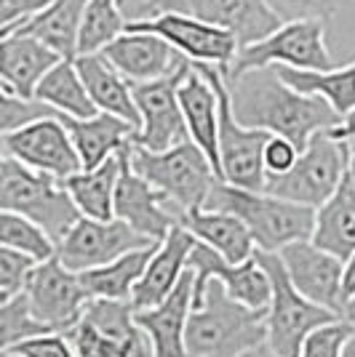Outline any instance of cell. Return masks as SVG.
<instances>
[{
	"mask_svg": "<svg viewBox=\"0 0 355 357\" xmlns=\"http://www.w3.org/2000/svg\"><path fill=\"white\" fill-rule=\"evenodd\" d=\"M236 118L249 128L291 139L305 149L318 131L340 126L342 115L321 96L302 93L283 80L275 67H259L230 80Z\"/></svg>",
	"mask_w": 355,
	"mask_h": 357,
	"instance_id": "cell-1",
	"label": "cell"
},
{
	"mask_svg": "<svg viewBox=\"0 0 355 357\" xmlns=\"http://www.w3.org/2000/svg\"><path fill=\"white\" fill-rule=\"evenodd\" d=\"M187 357H236L267 342V310H254L211 280L187 317Z\"/></svg>",
	"mask_w": 355,
	"mask_h": 357,
	"instance_id": "cell-2",
	"label": "cell"
},
{
	"mask_svg": "<svg viewBox=\"0 0 355 357\" xmlns=\"http://www.w3.org/2000/svg\"><path fill=\"white\" fill-rule=\"evenodd\" d=\"M203 208L236 213L252 229L259 251L278 253L296 240H310L315 229V208L283 200L278 195L254 192L227 181H217Z\"/></svg>",
	"mask_w": 355,
	"mask_h": 357,
	"instance_id": "cell-3",
	"label": "cell"
},
{
	"mask_svg": "<svg viewBox=\"0 0 355 357\" xmlns=\"http://www.w3.org/2000/svg\"><path fill=\"white\" fill-rule=\"evenodd\" d=\"M0 208L41 224L57 245L83 216L59 178L19 163L11 155L0 160Z\"/></svg>",
	"mask_w": 355,
	"mask_h": 357,
	"instance_id": "cell-4",
	"label": "cell"
},
{
	"mask_svg": "<svg viewBox=\"0 0 355 357\" xmlns=\"http://www.w3.org/2000/svg\"><path fill=\"white\" fill-rule=\"evenodd\" d=\"M129 158H131L133 171L147 178L155 190H161L171 203H177L184 213L193 208H203L214 184L222 181L217 176L208 155L193 139H184L161 152H152L131 142Z\"/></svg>",
	"mask_w": 355,
	"mask_h": 357,
	"instance_id": "cell-5",
	"label": "cell"
},
{
	"mask_svg": "<svg viewBox=\"0 0 355 357\" xmlns=\"http://www.w3.org/2000/svg\"><path fill=\"white\" fill-rule=\"evenodd\" d=\"M254 256L259 259V264L265 267L273 283V298L267 307V344L278 357H299L302 344L307 342V336L315 328L328 326L342 317L296 291V285L291 283L286 272L281 253L256 248Z\"/></svg>",
	"mask_w": 355,
	"mask_h": 357,
	"instance_id": "cell-6",
	"label": "cell"
},
{
	"mask_svg": "<svg viewBox=\"0 0 355 357\" xmlns=\"http://www.w3.org/2000/svg\"><path fill=\"white\" fill-rule=\"evenodd\" d=\"M193 67L211 80V86L217 91V99H219V163H222V178L227 184L262 192L267 184L265 144L270 142L273 134L262 131V128H249V126H243L236 118L227 75L217 64L193 61Z\"/></svg>",
	"mask_w": 355,
	"mask_h": 357,
	"instance_id": "cell-7",
	"label": "cell"
},
{
	"mask_svg": "<svg viewBox=\"0 0 355 357\" xmlns=\"http://www.w3.org/2000/svg\"><path fill=\"white\" fill-rule=\"evenodd\" d=\"M67 336L78 357H152L150 336L129 298H91Z\"/></svg>",
	"mask_w": 355,
	"mask_h": 357,
	"instance_id": "cell-8",
	"label": "cell"
},
{
	"mask_svg": "<svg viewBox=\"0 0 355 357\" xmlns=\"http://www.w3.org/2000/svg\"><path fill=\"white\" fill-rule=\"evenodd\" d=\"M347 176V142H340L328 131H318L302 149L291 171L281 176H267L265 192L278 195L299 206L321 208L340 190Z\"/></svg>",
	"mask_w": 355,
	"mask_h": 357,
	"instance_id": "cell-9",
	"label": "cell"
},
{
	"mask_svg": "<svg viewBox=\"0 0 355 357\" xmlns=\"http://www.w3.org/2000/svg\"><path fill=\"white\" fill-rule=\"evenodd\" d=\"M296 67V70H331L334 59L326 45L324 19H296L283 22L273 35L238 51V59L230 70V80L259 67Z\"/></svg>",
	"mask_w": 355,
	"mask_h": 357,
	"instance_id": "cell-10",
	"label": "cell"
},
{
	"mask_svg": "<svg viewBox=\"0 0 355 357\" xmlns=\"http://www.w3.org/2000/svg\"><path fill=\"white\" fill-rule=\"evenodd\" d=\"M126 30L161 35L163 40H168L190 61L217 64L227 77L240 51V43L233 32L208 24L203 19H195L190 14H179V11H163V14H152L145 19H131Z\"/></svg>",
	"mask_w": 355,
	"mask_h": 357,
	"instance_id": "cell-11",
	"label": "cell"
},
{
	"mask_svg": "<svg viewBox=\"0 0 355 357\" xmlns=\"http://www.w3.org/2000/svg\"><path fill=\"white\" fill-rule=\"evenodd\" d=\"M190 70H193V61L184 59L174 73L155 80H145V83H131L133 99L142 112V128L133 134V144L161 152L190 139L184 112L179 105V86Z\"/></svg>",
	"mask_w": 355,
	"mask_h": 357,
	"instance_id": "cell-12",
	"label": "cell"
},
{
	"mask_svg": "<svg viewBox=\"0 0 355 357\" xmlns=\"http://www.w3.org/2000/svg\"><path fill=\"white\" fill-rule=\"evenodd\" d=\"M147 245H155V240L136 232L123 219L99 222V219L80 216L78 224L57 245V256L64 267H70L80 275V272H89V269L115 261L123 253L147 248Z\"/></svg>",
	"mask_w": 355,
	"mask_h": 357,
	"instance_id": "cell-13",
	"label": "cell"
},
{
	"mask_svg": "<svg viewBox=\"0 0 355 357\" xmlns=\"http://www.w3.org/2000/svg\"><path fill=\"white\" fill-rule=\"evenodd\" d=\"M145 8L150 16L179 11L203 19L208 24L233 32L240 48L273 35L283 24V19L273 11L267 0H150Z\"/></svg>",
	"mask_w": 355,
	"mask_h": 357,
	"instance_id": "cell-14",
	"label": "cell"
},
{
	"mask_svg": "<svg viewBox=\"0 0 355 357\" xmlns=\"http://www.w3.org/2000/svg\"><path fill=\"white\" fill-rule=\"evenodd\" d=\"M129 144L120 149L123 165H120L118 190H115V219H123L136 232L161 243L168 238V232L177 224H182L184 211L179 208L177 203H171L161 190H155L147 178L133 171Z\"/></svg>",
	"mask_w": 355,
	"mask_h": 357,
	"instance_id": "cell-15",
	"label": "cell"
},
{
	"mask_svg": "<svg viewBox=\"0 0 355 357\" xmlns=\"http://www.w3.org/2000/svg\"><path fill=\"white\" fill-rule=\"evenodd\" d=\"M3 155H11L19 163L30 165L35 171H43L61 178L83 171V160L78 155L73 136L67 126L57 118H41L22 126L16 131L3 134Z\"/></svg>",
	"mask_w": 355,
	"mask_h": 357,
	"instance_id": "cell-16",
	"label": "cell"
},
{
	"mask_svg": "<svg viewBox=\"0 0 355 357\" xmlns=\"http://www.w3.org/2000/svg\"><path fill=\"white\" fill-rule=\"evenodd\" d=\"M24 294L30 298L32 312L61 333H67L80 320V314L86 312V304L91 301L80 275L64 267L59 256L38 261Z\"/></svg>",
	"mask_w": 355,
	"mask_h": 357,
	"instance_id": "cell-17",
	"label": "cell"
},
{
	"mask_svg": "<svg viewBox=\"0 0 355 357\" xmlns=\"http://www.w3.org/2000/svg\"><path fill=\"white\" fill-rule=\"evenodd\" d=\"M187 264L195 272L193 307L201 304V298H203L211 280H219L227 288L230 296L249 304L254 310H267L270 307L273 283H270V275L259 264L256 256L240 261V264H233V261L224 259L222 253H217L211 245H206L203 240H198Z\"/></svg>",
	"mask_w": 355,
	"mask_h": 357,
	"instance_id": "cell-18",
	"label": "cell"
},
{
	"mask_svg": "<svg viewBox=\"0 0 355 357\" xmlns=\"http://www.w3.org/2000/svg\"><path fill=\"white\" fill-rule=\"evenodd\" d=\"M278 253L296 291L342 317L345 312V296H342L345 261L340 256L318 248L312 240H296Z\"/></svg>",
	"mask_w": 355,
	"mask_h": 357,
	"instance_id": "cell-19",
	"label": "cell"
},
{
	"mask_svg": "<svg viewBox=\"0 0 355 357\" xmlns=\"http://www.w3.org/2000/svg\"><path fill=\"white\" fill-rule=\"evenodd\" d=\"M195 243H198V238L184 224H177L168 232V238L161 240V245L152 253L145 275L139 278V283L133 285L131 298H129L133 310L158 307L161 301L171 296V291L177 288L182 275L190 267L187 261H190V253H193Z\"/></svg>",
	"mask_w": 355,
	"mask_h": 357,
	"instance_id": "cell-20",
	"label": "cell"
},
{
	"mask_svg": "<svg viewBox=\"0 0 355 357\" xmlns=\"http://www.w3.org/2000/svg\"><path fill=\"white\" fill-rule=\"evenodd\" d=\"M195 272L187 267L171 296L150 310H133L136 323L145 328L152 344V357H187V317L193 310Z\"/></svg>",
	"mask_w": 355,
	"mask_h": 357,
	"instance_id": "cell-21",
	"label": "cell"
},
{
	"mask_svg": "<svg viewBox=\"0 0 355 357\" xmlns=\"http://www.w3.org/2000/svg\"><path fill=\"white\" fill-rule=\"evenodd\" d=\"M107 59L118 67L131 83L155 80L163 75L174 73L182 61L187 59L179 54L168 40L152 32H123L102 51Z\"/></svg>",
	"mask_w": 355,
	"mask_h": 357,
	"instance_id": "cell-22",
	"label": "cell"
},
{
	"mask_svg": "<svg viewBox=\"0 0 355 357\" xmlns=\"http://www.w3.org/2000/svg\"><path fill=\"white\" fill-rule=\"evenodd\" d=\"M59 61L61 56L54 48H48L43 40L32 35H22V32L3 35V43H0V83L3 86L0 89L24 96V99H35L38 83Z\"/></svg>",
	"mask_w": 355,
	"mask_h": 357,
	"instance_id": "cell-23",
	"label": "cell"
},
{
	"mask_svg": "<svg viewBox=\"0 0 355 357\" xmlns=\"http://www.w3.org/2000/svg\"><path fill=\"white\" fill-rule=\"evenodd\" d=\"M179 105L184 112L187 131L198 147L208 155L217 176L222 178V163H219V99L203 73L190 70L179 86ZM224 181V178H222Z\"/></svg>",
	"mask_w": 355,
	"mask_h": 357,
	"instance_id": "cell-24",
	"label": "cell"
},
{
	"mask_svg": "<svg viewBox=\"0 0 355 357\" xmlns=\"http://www.w3.org/2000/svg\"><path fill=\"white\" fill-rule=\"evenodd\" d=\"M80 77L89 89L94 105L99 107L102 112L118 115V118L129 120L133 128H142V112L136 107L133 99L131 80L120 73L113 61L107 59L104 54H86L75 59Z\"/></svg>",
	"mask_w": 355,
	"mask_h": 357,
	"instance_id": "cell-25",
	"label": "cell"
},
{
	"mask_svg": "<svg viewBox=\"0 0 355 357\" xmlns=\"http://www.w3.org/2000/svg\"><path fill=\"white\" fill-rule=\"evenodd\" d=\"M59 120L67 126L73 136L78 155L83 160V168H96L113 155H118L133 139L136 128L129 120L110 115V112H96L94 118H70L59 115Z\"/></svg>",
	"mask_w": 355,
	"mask_h": 357,
	"instance_id": "cell-26",
	"label": "cell"
},
{
	"mask_svg": "<svg viewBox=\"0 0 355 357\" xmlns=\"http://www.w3.org/2000/svg\"><path fill=\"white\" fill-rule=\"evenodd\" d=\"M182 224L193 232L198 240H203L217 253H222L227 261L240 264L246 259H252L256 251L252 229L238 219L236 213L217 208H193L184 213Z\"/></svg>",
	"mask_w": 355,
	"mask_h": 357,
	"instance_id": "cell-27",
	"label": "cell"
},
{
	"mask_svg": "<svg viewBox=\"0 0 355 357\" xmlns=\"http://www.w3.org/2000/svg\"><path fill=\"white\" fill-rule=\"evenodd\" d=\"M312 243L324 251L340 256L342 261L355 251V187L345 176L340 190L315 208Z\"/></svg>",
	"mask_w": 355,
	"mask_h": 357,
	"instance_id": "cell-28",
	"label": "cell"
},
{
	"mask_svg": "<svg viewBox=\"0 0 355 357\" xmlns=\"http://www.w3.org/2000/svg\"><path fill=\"white\" fill-rule=\"evenodd\" d=\"M120 152L96 168H83L73 176L61 178L64 190L73 195L75 206L83 216L110 222L115 219V190L120 178Z\"/></svg>",
	"mask_w": 355,
	"mask_h": 357,
	"instance_id": "cell-29",
	"label": "cell"
},
{
	"mask_svg": "<svg viewBox=\"0 0 355 357\" xmlns=\"http://www.w3.org/2000/svg\"><path fill=\"white\" fill-rule=\"evenodd\" d=\"M86 3L89 0H54L45 11L32 16L16 32L43 40L61 59H78V38H80Z\"/></svg>",
	"mask_w": 355,
	"mask_h": 357,
	"instance_id": "cell-30",
	"label": "cell"
},
{
	"mask_svg": "<svg viewBox=\"0 0 355 357\" xmlns=\"http://www.w3.org/2000/svg\"><path fill=\"white\" fill-rule=\"evenodd\" d=\"M275 70L289 86H294L302 93L326 99L340 115L355 109V61H350L347 67H331V70H296L283 64H275Z\"/></svg>",
	"mask_w": 355,
	"mask_h": 357,
	"instance_id": "cell-31",
	"label": "cell"
},
{
	"mask_svg": "<svg viewBox=\"0 0 355 357\" xmlns=\"http://www.w3.org/2000/svg\"><path fill=\"white\" fill-rule=\"evenodd\" d=\"M35 99L70 118H94L96 112H102L94 105L75 59H61L57 67H51V73L38 83Z\"/></svg>",
	"mask_w": 355,
	"mask_h": 357,
	"instance_id": "cell-32",
	"label": "cell"
},
{
	"mask_svg": "<svg viewBox=\"0 0 355 357\" xmlns=\"http://www.w3.org/2000/svg\"><path fill=\"white\" fill-rule=\"evenodd\" d=\"M161 243L147 245V248H136V251L123 253L120 259L104 264V267L80 272V280L86 285L91 298H131L133 285L139 283V278L145 275L152 253Z\"/></svg>",
	"mask_w": 355,
	"mask_h": 357,
	"instance_id": "cell-33",
	"label": "cell"
},
{
	"mask_svg": "<svg viewBox=\"0 0 355 357\" xmlns=\"http://www.w3.org/2000/svg\"><path fill=\"white\" fill-rule=\"evenodd\" d=\"M120 0H89L83 22H80V38H78V56L86 54H102L115 38H120L129 19L120 11Z\"/></svg>",
	"mask_w": 355,
	"mask_h": 357,
	"instance_id": "cell-34",
	"label": "cell"
},
{
	"mask_svg": "<svg viewBox=\"0 0 355 357\" xmlns=\"http://www.w3.org/2000/svg\"><path fill=\"white\" fill-rule=\"evenodd\" d=\"M0 243L8 245V248L27 253L38 261L57 256V243L43 227L30 222L22 213H14V211H3L0 213Z\"/></svg>",
	"mask_w": 355,
	"mask_h": 357,
	"instance_id": "cell-35",
	"label": "cell"
},
{
	"mask_svg": "<svg viewBox=\"0 0 355 357\" xmlns=\"http://www.w3.org/2000/svg\"><path fill=\"white\" fill-rule=\"evenodd\" d=\"M43 333H54V328L32 312L27 294H19L8 301H0V342H3V349L24 342V339H32V336H43Z\"/></svg>",
	"mask_w": 355,
	"mask_h": 357,
	"instance_id": "cell-36",
	"label": "cell"
},
{
	"mask_svg": "<svg viewBox=\"0 0 355 357\" xmlns=\"http://www.w3.org/2000/svg\"><path fill=\"white\" fill-rule=\"evenodd\" d=\"M57 115H61V112H57L54 107H48L41 99H24V96H16L11 91L0 93V131L3 134L16 131L22 126H30L41 118H57Z\"/></svg>",
	"mask_w": 355,
	"mask_h": 357,
	"instance_id": "cell-37",
	"label": "cell"
},
{
	"mask_svg": "<svg viewBox=\"0 0 355 357\" xmlns=\"http://www.w3.org/2000/svg\"><path fill=\"white\" fill-rule=\"evenodd\" d=\"M35 267H38V259L3 245L0 248V301H8V298L24 294Z\"/></svg>",
	"mask_w": 355,
	"mask_h": 357,
	"instance_id": "cell-38",
	"label": "cell"
},
{
	"mask_svg": "<svg viewBox=\"0 0 355 357\" xmlns=\"http://www.w3.org/2000/svg\"><path fill=\"white\" fill-rule=\"evenodd\" d=\"M353 331L355 326L347 323V320H334L328 326L315 328L307 336V342L302 344L299 357H342L345 342L350 339Z\"/></svg>",
	"mask_w": 355,
	"mask_h": 357,
	"instance_id": "cell-39",
	"label": "cell"
},
{
	"mask_svg": "<svg viewBox=\"0 0 355 357\" xmlns=\"http://www.w3.org/2000/svg\"><path fill=\"white\" fill-rule=\"evenodd\" d=\"M6 352H16L22 357H78L70 336L61 333V331L24 339V342L14 344V347H6Z\"/></svg>",
	"mask_w": 355,
	"mask_h": 357,
	"instance_id": "cell-40",
	"label": "cell"
},
{
	"mask_svg": "<svg viewBox=\"0 0 355 357\" xmlns=\"http://www.w3.org/2000/svg\"><path fill=\"white\" fill-rule=\"evenodd\" d=\"M54 0H0V38L16 32L32 16L45 11Z\"/></svg>",
	"mask_w": 355,
	"mask_h": 357,
	"instance_id": "cell-41",
	"label": "cell"
},
{
	"mask_svg": "<svg viewBox=\"0 0 355 357\" xmlns=\"http://www.w3.org/2000/svg\"><path fill=\"white\" fill-rule=\"evenodd\" d=\"M267 3L283 22H296V19H324L326 22L334 14V0H267Z\"/></svg>",
	"mask_w": 355,
	"mask_h": 357,
	"instance_id": "cell-42",
	"label": "cell"
},
{
	"mask_svg": "<svg viewBox=\"0 0 355 357\" xmlns=\"http://www.w3.org/2000/svg\"><path fill=\"white\" fill-rule=\"evenodd\" d=\"M302 155V149L296 147L291 139L286 136L273 134L270 142L265 144V168H267V176H281L286 171H291Z\"/></svg>",
	"mask_w": 355,
	"mask_h": 357,
	"instance_id": "cell-43",
	"label": "cell"
},
{
	"mask_svg": "<svg viewBox=\"0 0 355 357\" xmlns=\"http://www.w3.org/2000/svg\"><path fill=\"white\" fill-rule=\"evenodd\" d=\"M328 134L334 136V139H340V142H353L355 139V109H350L347 115H342L340 126L328 128Z\"/></svg>",
	"mask_w": 355,
	"mask_h": 357,
	"instance_id": "cell-44",
	"label": "cell"
},
{
	"mask_svg": "<svg viewBox=\"0 0 355 357\" xmlns=\"http://www.w3.org/2000/svg\"><path fill=\"white\" fill-rule=\"evenodd\" d=\"M342 296L345 301L355 296V251L345 259V272H342Z\"/></svg>",
	"mask_w": 355,
	"mask_h": 357,
	"instance_id": "cell-45",
	"label": "cell"
},
{
	"mask_svg": "<svg viewBox=\"0 0 355 357\" xmlns=\"http://www.w3.org/2000/svg\"><path fill=\"white\" fill-rule=\"evenodd\" d=\"M236 357H278L275 352H273V347L270 344H259V347H254V349H249V352H240V355Z\"/></svg>",
	"mask_w": 355,
	"mask_h": 357,
	"instance_id": "cell-46",
	"label": "cell"
},
{
	"mask_svg": "<svg viewBox=\"0 0 355 357\" xmlns=\"http://www.w3.org/2000/svg\"><path fill=\"white\" fill-rule=\"evenodd\" d=\"M347 178L353 181V187H355V139L347 142Z\"/></svg>",
	"mask_w": 355,
	"mask_h": 357,
	"instance_id": "cell-47",
	"label": "cell"
},
{
	"mask_svg": "<svg viewBox=\"0 0 355 357\" xmlns=\"http://www.w3.org/2000/svg\"><path fill=\"white\" fill-rule=\"evenodd\" d=\"M342 320H347V323H353L355 326V296H350L345 301V312H342Z\"/></svg>",
	"mask_w": 355,
	"mask_h": 357,
	"instance_id": "cell-48",
	"label": "cell"
},
{
	"mask_svg": "<svg viewBox=\"0 0 355 357\" xmlns=\"http://www.w3.org/2000/svg\"><path fill=\"white\" fill-rule=\"evenodd\" d=\"M342 357H355V331L350 333V339L345 342V349H342Z\"/></svg>",
	"mask_w": 355,
	"mask_h": 357,
	"instance_id": "cell-49",
	"label": "cell"
},
{
	"mask_svg": "<svg viewBox=\"0 0 355 357\" xmlns=\"http://www.w3.org/2000/svg\"><path fill=\"white\" fill-rule=\"evenodd\" d=\"M3 357H22V355H16V352H6V349H3Z\"/></svg>",
	"mask_w": 355,
	"mask_h": 357,
	"instance_id": "cell-50",
	"label": "cell"
},
{
	"mask_svg": "<svg viewBox=\"0 0 355 357\" xmlns=\"http://www.w3.org/2000/svg\"><path fill=\"white\" fill-rule=\"evenodd\" d=\"M126 3H129V0H120V6H126Z\"/></svg>",
	"mask_w": 355,
	"mask_h": 357,
	"instance_id": "cell-51",
	"label": "cell"
},
{
	"mask_svg": "<svg viewBox=\"0 0 355 357\" xmlns=\"http://www.w3.org/2000/svg\"><path fill=\"white\" fill-rule=\"evenodd\" d=\"M147 3H150V0H147Z\"/></svg>",
	"mask_w": 355,
	"mask_h": 357,
	"instance_id": "cell-52",
	"label": "cell"
}]
</instances>
